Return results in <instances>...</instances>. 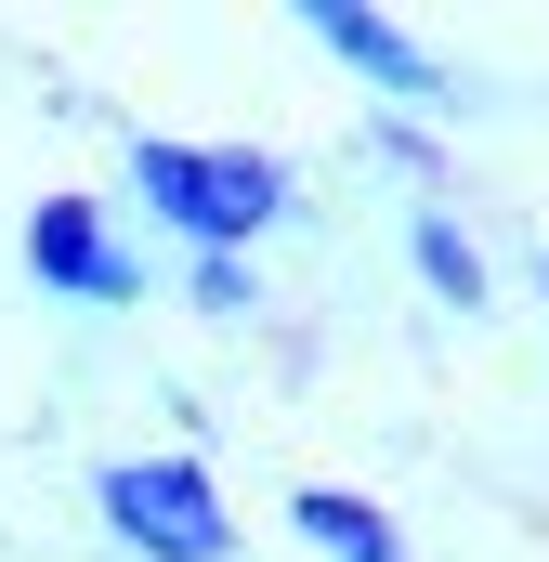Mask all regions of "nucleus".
<instances>
[{"instance_id":"nucleus-1","label":"nucleus","mask_w":549,"mask_h":562,"mask_svg":"<svg viewBox=\"0 0 549 562\" xmlns=\"http://www.w3.org/2000/svg\"><path fill=\"white\" fill-rule=\"evenodd\" d=\"M132 196L197 249V262H236L249 236H274L301 210V183L274 170L262 144H170V132H132Z\"/></svg>"},{"instance_id":"nucleus-2","label":"nucleus","mask_w":549,"mask_h":562,"mask_svg":"<svg viewBox=\"0 0 549 562\" xmlns=\"http://www.w3.org/2000/svg\"><path fill=\"white\" fill-rule=\"evenodd\" d=\"M92 510L119 524L132 562H236V510H223V484L197 458H105Z\"/></svg>"},{"instance_id":"nucleus-3","label":"nucleus","mask_w":549,"mask_h":562,"mask_svg":"<svg viewBox=\"0 0 549 562\" xmlns=\"http://www.w3.org/2000/svg\"><path fill=\"white\" fill-rule=\"evenodd\" d=\"M26 276L66 288V301H105V314H132V301H144V262L105 236L92 196H40V210H26Z\"/></svg>"},{"instance_id":"nucleus-4","label":"nucleus","mask_w":549,"mask_h":562,"mask_svg":"<svg viewBox=\"0 0 549 562\" xmlns=\"http://www.w3.org/2000/svg\"><path fill=\"white\" fill-rule=\"evenodd\" d=\"M301 26H314V40L367 79V92H393V105H445V66L418 53L393 13H367V0H301Z\"/></svg>"},{"instance_id":"nucleus-5","label":"nucleus","mask_w":549,"mask_h":562,"mask_svg":"<svg viewBox=\"0 0 549 562\" xmlns=\"http://www.w3.org/2000/svg\"><path fill=\"white\" fill-rule=\"evenodd\" d=\"M288 524H301L327 562H406L393 510H380V497H354V484H301V497H288Z\"/></svg>"},{"instance_id":"nucleus-6","label":"nucleus","mask_w":549,"mask_h":562,"mask_svg":"<svg viewBox=\"0 0 549 562\" xmlns=\"http://www.w3.org/2000/svg\"><path fill=\"white\" fill-rule=\"evenodd\" d=\"M406 262H418V288H432V301L484 314V249L458 236V210H418V223H406Z\"/></svg>"},{"instance_id":"nucleus-7","label":"nucleus","mask_w":549,"mask_h":562,"mask_svg":"<svg viewBox=\"0 0 549 562\" xmlns=\"http://www.w3.org/2000/svg\"><path fill=\"white\" fill-rule=\"evenodd\" d=\"M197 314H223V327H236V314H249V301H262V288H249V262H197Z\"/></svg>"}]
</instances>
